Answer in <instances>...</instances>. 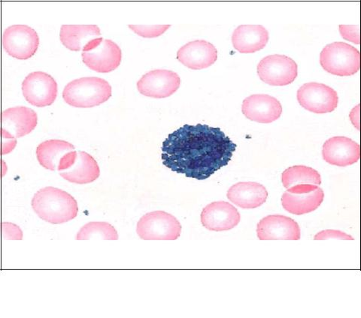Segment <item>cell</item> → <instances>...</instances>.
I'll list each match as a JSON object with an SVG mask.
<instances>
[{"mask_svg":"<svg viewBox=\"0 0 361 318\" xmlns=\"http://www.w3.org/2000/svg\"><path fill=\"white\" fill-rule=\"evenodd\" d=\"M228 198L235 206L243 209H255L263 205L268 198L266 188L255 182H243L228 191Z\"/></svg>","mask_w":361,"mask_h":318,"instance_id":"cell-20","label":"cell"},{"mask_svg":"<svg viewBox=\"0 0 361 318\" xmlns=\"http://www.w3.org/2000/svg\"><path fill=\"white\" fill-rule=\"evenodd\" d=\"M322 156L324 160L330 165L346 167L359 161L360 147L351 139L336 136L324 144Z\"/></svg>","mask_w":361,"mask_h":318,"instance_id":"cell-17","label":"cell"},{"mask_svg":"<svg viewBox=\"0 0 361 318\" xmlns=\"http://www.w3.org/2000/svg\"><path fill=\"white\" fill-rule=\"evenodd\" d=\"M257 75L264 83L271 86H287L295 81L298 66L286 55L266 56L257 65Z\"/></svg>","mask_w":361,"mask_h":318,"instance_id":"cell-8","label":"cell"},{"mask_svg":"<svg viewBox=\"0 0 361 318\" xmlns=\"http://www.w3.org/2000/svg\"><path fill=\"white\" fill-rule=\"evenodd\" d=\"M100 36V29L97 25H63L60 32L62 44L73 51H82L87 44Z\"/></svg>","mask_w":361,"mask_h":318,"instance_id":"cell-22","label":"cell"},{"mask_svg":"<svg viewBox=\"0 0 361 318\" xmlns=\"http://www.w3.org/2000/svg\"><path fill=\"white\" fill-rule=\"evenodd\" d=\"M31 204L40 219L53 224L70 222L78 213L76 200L69 193L51 186L37 191Z\"/></svg>","mask_w":361,"mask_h":318,"instance_id":"cell-2","label":"cell"},{"mask_svg":"<svg viewBox=\"0 0 361 318\" xmlns=\"http://www.w3.org/2000/svg\"><path fill=\"white\" fill-rule=\"evenodd\" d=\"M240 214L232 204L226 201L213 202L202 210L201 222L209 231H230L240 222Z\"/></svg>","mask_w":361,"mask_h":318,"instance_id":"cell-16","label":"cell"},{"mask_svg":"<svg viewBox=\"0 0 361 318\" xmlns=\"http://www.w3.org/2000/svg\"><path fill=\"white\" fill-rule=\"evenodd\" d=\"M4 50L18 60H27L36 53L39 38L36 30L27 25L8 27L3 34Z\"/></svg>","mask_w":361,"mask_h":318,"instance_id":"cell-9","label":"cell"},{"mask_svg":"<svg viewBox=\"0 0 361 318\" xmlns=\"http://www.w3.org/2000/svg\"><path fill=\"white\" fill-rule=\"evenodd\" d=\"M320 64L326 72L334 75L351 76L360 70V54L352 45L334 42L321 52Z\"/></svg>","mask_w":361,"mask_h":318,"instance_id":"cell-4","label":"cell"},{"mask_svg":"<svg viewBox=\"0 0 361 318\" xmlns=\"http://www.w3.org/2000/svg\"><path fill=\"white\" fill-rule=\"evenodd\" d=\"M82 56L83 63L89 69L99 73H109L116 70L122 58L118 45L102 37L87 44Z\"/></svg>","mask_w":361,"mask_h":318,"instance_id":"cell-6","label":"cell"},{"mask_svg":"<svg viewBox=\"0 0 361 318\" xmlns=\"http://www.w3.org/2000/svg\"><path fill=\"white\" fill-rule=\"evenodd\" d=\"M37 113L24 106L11 108L2 113L3 141L16 146L17 139L24 137L37 126Z\"/></svg>","mask_w":361,"mask_h":318,"instance_id":"cell-13","label":"cell"},{"mask_svg":"<svg viewBox=\"0 0 361 318\" xmlns=\"http://www.w3.org/2000/svg\"><path fill=\"white\" fill-rule=\"evenodd\" d=\"M177 59L190 70L207 69L216 62L218 51L205 40L188 42L177 52Z\"/></svg>","mask_w":361,"mask_h":318,"instance_id":"cell-19","label":"cell"},{"mask_svg":"<svg viewBox=\"0 0 361 318\" xmlns=\"http://www.w3.org/2000/svg\"><path fill=\"white\" fill-rule=\"evenodd\" d=\"M269 38V32L262 25H241L233 31L232 43L239 52L252 53L264 49Z\"/></svg>","mask_w":361,"mask_h":318,"instance_id":"cell-21","label":"cell"},{"mask_svg":"<svg viewBox=\"0 0 361 318\" xmlns=\"http://www.w3.org/2000/svg\"><path fill=\"white\" fill-rule=\"evenodd\" d=\"M242 111L248 120L259 123H271L281 117L282 106L275 97L255 94L245 98Z\"/></svg>","mask_w":361,"mask_h":318,"instance_id":"cell-18","label":"cell"},{"mask_svg":"<svg viewBox=\"0 0 361 318\" xmlns=\"http://www.w3.org/2000/svg\"><path fill=\"white\" fill-rule=\"evenodd\" d=\"M171 25H130L129 27L143 38H157L162 35Z\"/></svg>","mask_w":361,"mask_h":318,"instance_id":"cell-26","label":"cell"},{"mask_svg":"<svg viewBox=\"0 0 361 318\" xmlns=\"http://www.w3.org/2000/svg\"><path fill=\"white\" fill-rule=\"evenodd\" d=\"M237 145L220 128L185 125L162 146L163 164L188 178L205 180L231 160Z\"/></svg>","mask_w":361,"mask_h":318,"instance_id":"cell-1","label":"cell"},{"mask_svg":"<svg viewBox=\"0 0 361 318\" xmlns=\"http://www.w3.org/2000/svg\"><path fill=\"white\" fill-rule=\"evenodd\" d=\"M22 91L32 106L47 107L51 106L58 96V84L50 75L34 72L28 75L23 82Z\"/></svg>","mask_w":361,"mask_h":318,"instance_id":"cell-12","label":"cell"},{"mask_svg":"<svg viewBox=\"0 0 361 318\" xmlns=\"http://www.w3.org/2000/svg\"><path fill=\"white\" fill-rule=\"evenodd\" d=\"M259 241H299L300 229L295 220L281 215H272L257 224Z\"/></svg>","mask_w":361,"mask_h":318,"instance_id":"cell-15","label":"cell"},{"mask_svg":"<svg viewBox=\"0 0 361 318\" xmlns=\"http://www.w3.org/2000/svg\"><path fill=\"white\" fill-rule=\"evenodd\" d=\"M180 85L178 75L171 70H156L144 75L137 83L145 96L164 98L174 94Z\"/></svg>","mask_w":361,"mask_h":318,"instance_id":"cell-14","label":"cell"},{"mask_svg":"<svg viewBox=\"0 0 361 318\" xmlns=\"http://www.w3.org/2000/svg\"><path fill=\"white\" fill-rule=\"evenodd\" d=\"M283 186L288 189L298 185L320 186L322 177L317 170L307 166L296 165L287 168L281 174Z\"/></svg>","mask_w":361,"mask_h":318,"instance_id":"cell-24","label":"cell"},{"mask_svg":"<svg viewBox=\"0 0 361 318\" xmlns=\"http://www.w3.org/2000/svg\"><path fill=\"white\" fill-rule=\"evenodd\" d=\"M75 151V146L66 141L49 140L37 146V156L39 164L45 169L58 170L62 158Z\"/></svg>","mask_w":361,"mask_h":318,"instance_id":"cell-23","label":"cell"},{"mask_svg":"<svg viewBox=\"0 0 361 318\" xmlns=\"http://www.w3.org/2000/svg\"><path fill=\"white\" fill-rule=\"evenodd\" d=\"M298 100L303 108L322 115L335 110L338 97L336 91L331 87L311 82L303 84L298 89Z\"/></svg>","mask_w":361,"mask_h":318,"instance_id":"cell-11","label":"cell"},{"mask_svg":"<svg viewBox=\"0 0 361 318\" xmlns=\"http://www.w3.org/2000/svg\"><path fill=\"white\" fill-rule=\"evenodd\" d=\"M95 236L105 241H118V234L111 224L107 222H93L85 224L76 235L77 241H88Z\"/></svg>","mask_w":361,"mask_h":318,"instance_id":"cell-25","label":"cell"},{"mask_svg":"<svg viewBox=\"0 0 361 318\" xmlns=\"http://www.w3.org/2000/svg\"><path fill=\"white\" fill-rule=\"evenodd\" d=\"M137 232L144 241H176L182 233V225L173 215L154 211L143 215Z\"/></svg>","mask_w":361,"mask_h":318,"instance_id":"cell-5","label":"cell"},{"mask_svg":"<svg viewBox=\"0 0 361 318\" xmlns=\"http://www.w3.org/2000/svg\"><path fill=\"white\" fill-rule=\"evenodd\" d=\"M324 198L318 186L298 185L288 189L281 197L282 207L288 212L301 215L317 210Z\"/></svg>","mask_w":361,"mask_h":318,"instance_id":"cell-10","label":"cell"},{"mask_svg":"<svg viewBox=\"0 0 361 318\" xmlns=\"http://www.w3.org/2000/svg\"><path fill=\"white\" fill-rule=\"evenodd\" d=\"M111 96V87L106 80L97 77H82L68 84L63 98L68 105L89 108L104 103Z\"/></svg>","mask_w":361,"mask_h":318,"instance_id":"cell-3","label":"cell"},{"mask_svg":"<svg viewBox=\"0 0 361 318\" xmlns=\"http://www.w3.org/2000/svg\"><path fill=\"white\" fill-rule=\"evenodd\" d=\"M58 170L64 179L76 184L93 183L100 175L99 167L94 157L83 151L67 153Z\"/></svg>","mask_w":361,"mask_h":318,"instance_id":"cell-7","label":"cell"},{"mask_svg":"<svg viewBox=\"0 0 361 318\" xmlns=\"http://www.w3.org/2000/svg\"><path fill=\"white\" fill-rule=\"evenodd\" d=\"M335 238L343 241H354V238L341 231L326 230L315 235L314 241H324L327 238Z\"/></svg>","mask_w":361,"mask_h":318,"instance_id":"cell-27","label":"cell"}]
</instances>
